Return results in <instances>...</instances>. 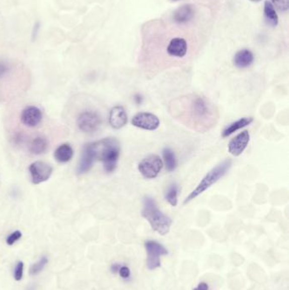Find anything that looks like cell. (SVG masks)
Returning a JSON list of instances; mask_svg holds the SVG:
<instances>
[{"label": "cell", "instance_id": "1", "mask_svg": "<svg viewBox=\"0 0 289 290\" xmlns=\"http://www.w3.org/2000/svg\"><path fill=\"white\" fill-rule=\"evenodd\" d=\"M170 113L175 119L198 132H205L215 126L218 111L206 98L189 94L170 104Z\"/></svg>", "mask_w": 289, "mask_h": 290}, {"label": "cell", "instance_id": "2", "mask_svg": "<svg viewBox=\"0 0 289 290\" xmlns=\"http://www.w3.org/2000/svg\"><path fill=\"white\" fill-rule=\"evenodd\" d=\"M96 160L103 162L104 169L108 173L115 171L117 167L118 160L120 157L121 147L115 137H107L96 142H90Z\"/></svg>", "mask_w": 289, "mask_h": 290}, {"label": "cell", "instance_id": "3", "mask_svg": "<svg viewBox=\"0 0 289 290\" xmlns=\"http://www.w3.org/2000/svg\"><path fill=\"white\" fill-rule=\"evenodd\" d=\"M142 216L150 223L153 230L159 234L164 236L170 231L172 224V219L159 209L155 199L151 197H146L143 200Z\"/></svg>", "mask_w": 289, "mask_h": 290}, {"label": "cell", "instance_id": "4", "mask_svg": "<svg viewBox=\"0 0 289 290\" xmlns=\"http://www.w3.org/2000/svg\"><path fill=\"white\" fill-rule=\"evenodd\" d=\"M233 164V161L230 159H226L223 162L217 165L214 168H212L208 173H207L203 179H201L197 187L188 194V197L185 199L183 204H187L189 202L195 199L197 197L205 192L208 188H210L214 183H216L220 179H222L228 171L230 170Z\"/></svg>", "mask_w": 289, "mask_h": 290}, {"label": "cell", "instance_id": "5", "mask_svg": "<svg viewBox=\"0 0 289 290\" xmlns=\"http://www.w3.org/2000/svg\"><path fill=\"white\" fill-rule=\"evenodd\" d=\"M163 167V161L160 156L157 155H150L140 161L137 168L144 178L154 179L158 177Z\"/></svg>", "mask_w": 289, "mask_h": 290}, {"label": "cell", "instance_id": "6", "mask_svg": "<svg viewBox=\"0 0 289 290\" xmlns=\"http://www.w3.org/2000/svg\"><path fill=\"white\" fill-rule=\"evenodd\" d=\"M78 128L85 133H93L99 130L102 125L101 116L96 111L86 110L81 113L77 120Z\"/></svg>", "mask_w": 289, "mask_h": 290}, {"label": "cell", "instance_id": "7", "mask_svg": "<svg viewBox=\"0 0 289 290\" xmlns=\"http://www.w3.org/2000/svg\"><path fill=\"white\" fill-rule=\"evenodd\" d=\"M145 249L147 251V266L150 270H155L161 266V256L168 254V250L163 245L155 240L145 242Z\"/></svg>", "mask_w": 289, "mask_h": 290}, {"label": "cell", "instance_id": "8", "mask_svg": "<svg viewBox=\"0 0 289 290\" xmlns=\"http://www.w3.org/2000/svg\"><path fill=\"white\" fill-rule=\"evenodd\" d=\"M131 125L146 131H156L161 125L158 116L150 112H140L131 118Z\"/></svg>", "mask_w": 289, "mask_h": 290}, {"label": "cell", "instance_id": "9", "mask_svg": "<svg viewBox=\"0 0 289 290\" xmlns=\"http://www.w3.org/2000/svg\"><path fill=\"white\" fill-rule=\"evenodd\" d=\"M53 167L43 161H35L30 165L29 172L32 183L39 184L49 179L53 173Z\"/></svg>", "mask_w": 289, "mask_h": 290}, {"label": "cell", "instance_id": "10", "mask_svg": "<svg viewBox=\"0 0 289 290\" xmlns=\"http://www.w3.org/2000/svg\"><path fill=\"white\" fill-rule=\"evenodd\" d=\"M249 140L250 135L248 131L245 130L244 132H240L228 143V152L235 157L241 156L249 144Z\"/></svg>", "mask_w": 289, "mask_h": 290}, {"label": "cell", "instance_id": "11", "mask_svg": "<svg viewBox=\"0 0 289 290\" xmlns=\"http://www.w3.org/2000/svg\"><path fill=\"white\" fill-rule=\"evenodd\" d=\"M43 119V114L40 109L36 106H27L22 110L21 121L25 126L34 127L40 123Z\"/></svg>", "mask_w": 289, "mask_h": 290}, {"label": "cell", "instance_id": "12", "mask_svg": "<svg viewBox=\"0 0 289 290\" xmlns=\"http://www.w3.org/2000/svg\"><path fill=\"white\" fill-rule=\"evenodd\" d=\"M95 161L96 159L94 156V151L92 150L90 144L88 143L83 148V153L78 163V169H77L78 174L83 175L89 172L94 166Z\"/></svg>", "mask_w": 289, "mask_h": 290}, {"label": "cell", "instance_id": "13", "mask_svg": "<svg viewBox=\"0 0 289 290\" xmlns=\"http://www.w3.org/2000/svg\"><path fill=\"white\" fill-rule=\"evenodd\" d=\"M128 118L126 110L122 106L117 105L110 110L109 122L114 129H121L126 126Z\"/></svg>", "mask_w": 289, "mask_h": 290}, {"label": "cell", "instance_id": "14", "mask_svg": "<svg viewBox=\"0 0 289 290\" xmlns=\"http://www.w3.org/2000/svg\"><path fill=\"white\" fill-rule=\"evenodd\" d=\"M167 53L169 55L175 58H183L188 52V43L184 38H172L167 46Z\"/></svg>", "mask_w": 289, "mask_h": 290}, {"label": "cell", "instance_id": "15", "mask_svg": "<svg viewBox=\"0 0 289 290\" xmlns=\"http://www.w3.org/2000/svg\"><path fill=\"white\" fill-rule=\"evenodd\" d=\"M195 15V10L191 5H185L177 9L173 15L174 22L178 24H184L190 22Z\"/></svg>", "mask_w": 289, "mask_h": 290}, {"label": "cell", "instance_id": "16", "mask_svg": "<svg viewBox=\"0 0 289 290\" xmlns=\"http://www.w3.org/2000/svg\"><path fill=\"white\" fill-rule=\"evenodd\" d=\"M254 60V54L249 49H241L236 53L233 58V63L235 64L236 67L239 69H244V68L250 66Z\"/></svg>", "mask_w": 289, "mask_h": 290}, {"label": "cell", "instance_id": "17", "mask_svg": "<svg viewBox=\"0 0 289 290\" xmlns=\"http://www.w3.org/2000/svg\"><path fill=\"white\" fill-rule=\"evenodd\" d=\"M254 121L253 117H243L240 118L238 121H234L230 125H228L223 131L222 136L223 137H228L231 135L233 134L234 132L239 131L240 129L244 128L245 126H249L250 124Z\"/></svg>", "mask_w": 289, "mask_h": 290}, {"label": "cell", "instance_id": "18", "mask_svg": "<svg viewBox=\"0 0 289 290\" xmlns=\"http://www.w3.org/2000/svg\"><path fill=\"white\" fill-rule=\"evenodd\" d=\"M74 151L69 143L59 145L54 153V158L59 163H67L73 159Z\"/></svg>", "mask_w": 289, "mask_h": 290}, {"label": "cell", "instance_id": "19", "mask_svg": "<svg viewBox=\"0 0 289 290\" xmlns=\"http://www.w3.org/2000/svg\"><path fill=\"white\" fill-rule=\"evenodd\" d=\"M48 142L44 137H37L30 143L29 151L36 156H39L48 150Z\"/></svg>", "mask_w": 289, "mask_h": 290}, {"label": "cell", "instance_id": "20", "mask_svg": "<svg viewBox=\"0 0 289 290\" xmlns=\"http://www.w3.org/2000/svg\"><path fill=\"white\" fill-rule=\"evenodd\" d=\"M264 16H265V22L271 27H276L278 24V16L276 14V10L270 1L266 0L264 5Z\"/></svg>", "mask_w": 289, "mask_h": 290}, {"label": "cell", "instance_id": "21", "mask_svg": "<svg viewBox=\"0 0 289 290\" xmlns=\"http://www.w3.org/2000/svg\"><path fill=\"white\" fill-rule=\"evenodd\" d=\"M163 155L164 164L166 166V168L168 172H173L177 166V157L172 149H164L162 151Z\"/></svg>", "mask_w": 289, "mask_h": 290}, {"label": "cell", "instance_id": "22", "mask_svg": "<svg viewBox=\"0 0 289 290\" xmlns=\"http://www.w3.org/2000/svg\"><path fill=\"white\" fill-rule=\"evenodd\" d=\"M180 188L177 183H172L169 185L165 193V199L172 206H177L178 203V193Z\"/></svg>", "mask_w": 289, "mask_h": 290}, {"label": "cell", "instance_id": "23", "mask_svg": "<svg viewBox=\"0 0 289 290\" xmlns=\"http://www.w3.org/2000/svg\"><path fill=\"white\" fill-rule=\"evenodd\" d=\"M47 263H48V258L46 257V256H43L38 262H36L35 264H33L31 266L30 275L35 276V275L40 273L41 271H43V269L45 267Z\"/></svg>", "mask_w": 289, "mask_h": 290}, {"label": "cell", "instance_id": "24", "mask_svg": "<svg viewBox=\"0 0 289 290\" xmlns=\"http://www.w3.org/2000/svg\"><path fill=\"white\" fill-rule=\"evenodd\" d=\"M272 6L276 7L280 12H286L288 10L289 0H271Z\"/></svg>", "mask_w": 289, "mask_h": 290}, {"label": "cell", "instance_id": "25", "mask_svg": "<svg viewBox=\"0 0 289 290\" xmlns=\"http://www.w3.org/2000/svg\"><path fill=\"white\" fill-rule=\"evenodd\" d=\"M23 269H24V264L22 261H19L16 264V268L14 270V278L16 281L22 280L23 277Z\"/></svg>", "mask_w": 289, "mask_h": 290}, {"label": "cell", "instance_id": "26", "mask_svg": "<svg viewBox=\"0 0 289 290\" xmlns=\"http://www.w3.org/2000/svg\"><path fill=\"white\" fill-rule=\"evenodd\" d=\"M22 237V232L18 231H15L12 233V234H10L8 237H7V239H6V243H7V245H13L16 242L18 241Z\"/></svg>", "mask_w": 289, "mask_h": 290}, {"label": "cell", "instance_id": "27", "mask_svg": "<svg viewBox=\"0 0 289 290\" xmlns=\"http://www.w3.org/2000/svg\"><path fill=\"white\" fill-rule=\"evenodd\" d=\"M9 70H10L9 64L3 60H0V78L6 77L8 74Z\"/></svg>", "mask_w": 289, "mask_h": 290}, {"label": "cell", "instance_id": "28", "mask_svg": "<svg viewBox=\"0 0 289 290\" xmlns=\"http://www.w3.org/2000/svg\"><path fill=\"white\" fill-rule=\"evenodd\" d=\"M119 273H120V276L123 278H127V277H130V274H131V271H130V269L127 267V266H121L119 269Z\"/></svg>", "mask_w": 289, "mask_h": 290}, {"label": "cell", "instance_id": "29", "mask_svg": "<svg viewBox=\"0 0 289 290\" xmlns=\"http://www.w3.org/2000/svg\"><path fill=\"white\" fill-rule=\"evenodd\" d=\"M209 289V287H208V284L205 283V282H200L198 284V287H195L193 290H208Z\"/></svg>", "mask_w": 289, "mask_h": 290}, {"label": "cell", "instance_id": "30", "mask_svg": "<svg viewBox=\"0 0 289 290\" xmlns=\"http://www.w3.org/2000/svg\"><path fill=\"white\" fill-rule=\"evenodd\" d=\"M119 269H120V266H119V265H117V264H115V265H113L112 271H114V272H115V271H119Z\"/></svg>", "mask_w": 289, "mask_h": 290}, {"label": "cell", "instance_id": "31", "mask_svg": "<svg viewBox=\"0 0 289 290\" xmlns=\"http://www.w3.org/2000/svg\"><path fill=\"white\" fill-rule=\"evenodd\" d=\"M252 2H254V3H258V2H260L261 0H250Z\"/></svg>", "mask_w": 289, "mask_h": 290}]
</instances>
